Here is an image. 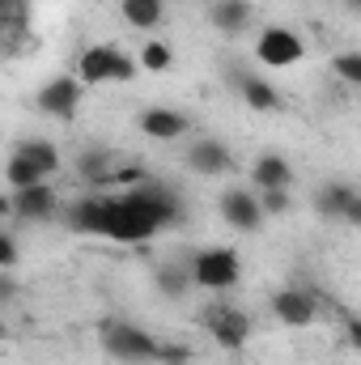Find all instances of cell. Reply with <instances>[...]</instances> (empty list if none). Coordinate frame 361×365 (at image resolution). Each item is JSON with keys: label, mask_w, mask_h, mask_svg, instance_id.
I'll use <instances>...</instances> for the list:
<instances>
[{"label": "cell", "mask_w": 361, "mask_h": 365, "mask_svg": "<svg viewBox=\"0 0 361 365\" xmlns=\"http://www.w3.org/2000/svg\"><path fill=\"white\" fill-rule=\"evenodd\" d=\"M141 132L153 140H179V136H187V115L171 110V106H149L141 115Z\"/></svg>", "instance_id": "7c38bea8"}, {"label": "cell", "mask_w": 361, "mask_h": 365, "mask_svg": "<svg viewBox=\"0 0 361 365\" xmlns=\"http://www.w3.org/2000/svg\"><path fill=\"white\" fill-rule=\"evenodd\" d=\"M102 217H106V200H77L64 212L68 230H77V234H102Z\"/></svg>", "instance_id": "e0dca14e"}, {"label": "cell", "mask_w": 361, "mask_h": 365, "mask_svg": "<svg viewBox=\"0 0 361 365\" xmlns=\"http://www.w3.org/2000/svg\"><path fill=\"white\" fill-rule=\"evenodd\" d=\"M255 200H260V212H264V217H280V212H289V208H293L289 191H260Z\"/></svg>", "instance_id": "cb8c5ba5"}, {"label": "cell", "mask_w": 361, "mask_h": 365, "mask_svg": "<svg viewBox=\"0 0 361 365\" xmlns=\"http://www.w3.org/2000/svg\"><path fill=\"white\" fill-rule=\"evenodd\" d=\"M238 90H243V102H247L251 110H276V106H280L276 90H272L268 81H260V77H243Z\"/></svg>", "instance_id": "d6986e66"}, {"label": "cell", "mask_w": 361, "mask_h": 365, "mask_svg": "<svg viewBox=\"0 0 361 365\" xmlns=\"http://www.w3.org/2000/svg\"><path fill=\"white\" fill-rule=\"evenodd\" d=\"M353 4H357V0H353Z\"/></svg>", "instance_id": "4dcf8cb0"}, {"label": "cell", "mask_w": 361, "mask_h": 365, "mask_svg": "<svg viewBox=\"0 0 361 365\" xmlns=\"http://www.w3.org/2000/svg\"><path fill=\"white\" fill-rule=\"evenodd\" d=\"M26 13V0H0V17L4 21H13V17H21Z\"/></svg>", "instance_id": "4316f807"}, {"label": "cell", "mask_w": 361, "mask_h": 365, "mask_svg": "<svg viewBox=\"0 0 361 365\" xmlns=\"http://www.w3.org/2000/svg\"><path fill=\"white\" fill-rule=\"evenodd\" d=\"M336 73H340V81H345V86H361V56H357V51L336 56Z\"/></svg>", "instance_id": "d4e9b609"}, {"label": "cell", "mask_w": 361, "mask_h": 365, "mask_svg": "<svg viewBox=\"0 0 361 365\" xmlns=\"http://www.w3.org/2000/svg\"><path fill=\"white\" fill-rule=\"evenodd\" d=\"M13 212V204H9V195H0V217H9Z\"/></svg>", "instance_id": "f1b7e54d"}, {"label": "cell", "mask_w": 361, "mask_h": 365, "mask_svg": "<svg viewBox=\"0 0 361 365\" xmlns=\"http://www.w3.org/2000/svg\"><path fill=\"white\" fill-rule=\"evenodd\" d=\"M4 179L13 182V191H21V187H34V182H43L21 158H9V166H4Z\"/></svg>", "instance_id": "603a6c76"}, {"label": "cell", "mask_w": 361, "mask_h": 365, "mask_svg": "<svg viewBox=\"0 0 361 365\" xmlns=\"http://www.w3.org/2000/svg\"><path fill=\"white\" fill-rule=\"evenodd\" d=\"M251 0H213V9H208V21L217 26V30H225V34H238V30H247L251 26Z\"/></svg>", "instance_id": "9a60e30c"}, {"label": "cell", "mask_w": 361, "mask_h": 365, "mask_svg": "<svg viewBox=\"0 0 361 365\" xmlns=\"http://www.w3.org/2000/svg\"><path fill=\"white\" fill-rule=\"evenodd\" d=\"M315 204H319L323 217H340V221H349V225L361 221V195L349 182H327V187L315 195Z\"/></svg>", "instance_id": "30bf717a"}, {"label": "cell", "mask_w": 361, "mask_h": 365, "mask_svg": "<svg viewBox=\"0 0 361 365\" xmlns=\"http://www.w3.org/2000/svg\"><path fill=\"white\" fill-rule=\"evenodd\" d=\"M187 268H191V280H195L200 289H208V293H225V289H234L238 276H243V264H238V255H234L230 247H208V251H200Z\"/></svg>", "instance_id": "3957f363"}, {"label": "cell", "mask_w": 361, "mask_h": 365, "mask_svg": "<svg viewBox=\"0 0 361 365\" xmlns=\"http://www.w3.org/2000/svg\"><path fill=\"white\" fill-rule=\"evenodd\" d=\"M98 336H102V349L123 365H149L153 357H158V340H153L149 331H141L136 323L106 319V323L98 327Z\"/></svg>", "instance_id": "7a4b0ae2"}, {"label": "cell", "mask_w": 361, "mask_h": 365, "mask_svg": "<svg viewBox=\"0 0 361 365\" xmlns=\"http://www.w3.org/2000/svg\"><path fill=\"white\" fill-rule=\"evenodd\" d=\"M123 21L136 30H153L162 21V0H123Z\"/></svg>", "instance_id": "ac0fdd59"}, {"label": "cell", "mask_w": 361, "mask_h": 365, "mask_svg": "<svg viewBox=\"0 0 361 365\" xmlns=\"http://www.w3.org/2000/svg\"><path fill=\"white\" fill-rule=\"evenodd\" d=\"M158 289H162L166 297H183V293L191 289V268H187V264H162V268H158Z\"/></svg>", "instance_id": "ffe728a7"}, {"label": "cell", "mask_w": 361, "mask_h": 365, "mask_svg": "<svg viewBox=\"0 0 361 365\" xmlns=\"http://www.w3.org/2000/svg\"><path fill=\"white\" fill-rule=\"evenodd\" d=\"M255 182H260V191H289L293 187V166L276 153H264L255 162Z\"/></svg>", "instance_id": "2e32d148"}, {"label": "cell", "mask_w": 361, "mask_h": 365, "mask_svg": "<svg viewBox=\"0 0 361 365\" xmlns=\"http://www.w3.org/2000/svg\"><path fill=\"white\" fill-rule=\"evenodd\" d=\"M221 212H225V221H230L234 230H243V234H251V230L264 225V212H260L255 191H243V187H234V191L221 195Z\"/></svg>", "instance_id": "9c48e42d"}, {"label": "cell", "mask_w": 361, "mask_h": 365, "mask_svg": "<svg viewBox=\"0 0 361 365\" xmlns=\"http://www.w3.org/2000/svg\"><path fill=\"white\" fill-rule=\"evenodd\" d=\"M13 158H21L39 179H47V175L60 170V149H56L51 140H21V145L13 149Z\"/></svg>", "instance_id": "5bb4252c"}, {"label": "cell", "mask_w": 361, "mask_h": 365, "mask_svg": "<svg viewBox=\"0 0 361 365\" xmlns=\"http://www.w3.org/2000/svg\"><path fill=\"white\" fill-rule=\"evenodd\" d=\"M13 212L21 217V221H51L56 212H60V195H56V187H47V182H34V187H21V191H13Z\"/></svg>", "instance_id": "52a82bcc"}, {"label": "cell", "mask_w": 361, "mask_h": 365, "mask_svg": "<svg viewBox=\"0 0 361 365\" xmlns=\"http://www.w3.org/2000/svg\"><path fill=\"white\" fill-rule=\"evenodd\" d=\"M77 102H81V81L77 77H56V81H47L39 90V110L56 115V119H73Z\"/></svg>", "instance_id": "ba28073f"}, {"label": "cell", "mask_w": 361, "mask_h": 365, "mask_svg": "<svg viewBox=\"0 0 361 365\" xmlns=\"http://www.w3.org/2000/svg\"><path fill=\"white\" fill-rule=\"evenodd\" d=\"M141 64H145L149 73H166V68H171V47H166V43H145Z\"/></svg>", "instance_id": "7402d4cb"}, {"label": "cell", "mask_w": 361, "mask_h": 365, "mask_svg": "<svg viewBox=\"0 0 361 365\" xmlns=\"http://www.w3.org/2000/svg\"><path fill=\"white\" fill-rule=\"evenodd\" d=\"M13 297H17V280L0 272V306H4V302H13Z\"/></svg>", "instance_id": "83f0119b"}, {"label": "cell", "mask_w": 361, "mask_h": 365, "mask_svg": "<svg viewBox=\"0 0 361 365\" xmlns=\"http://www.w3.org/2000/svg\"><path fill=\"white\" fill-rule=\"evenodd\" d=\"M13 264H17V242H13V238L0 230V272H9Z\"/></svg>", "instance_id": "484cf974"}, {"label": "cell", "mask_w": 361, "mask_h": 365, "mask_svg": "<svg viewBox=\"0 0 361 365\" xmlns=\"http://www.w3.org/2000/svg\"><path fill=\"white\" fill-rule=\"evenodd\" d=\"M77 170H81L90 182H106V179H111V175H106V153H102V149L81 153V158H77Z\"/></svg>", "instance_id": "44dd1931"}, {"label": "cell", "mask_w": 361, "mask_h": 365, "mask_svg": "<svg viewBox=\"0 0 361 365\" xmlns=\"http://www.w3.org/2000/svg\"><path fill=\"white\" fill-rule=\"evenodd\" d=\"M204 327H208V336L221 344V349H243L247 344V336H251V319L238 310V306H213L208 314H204Z\"/></svg>", "instance_id": "8992f818"}, {"label": "cell", "mask_w": 361, "mask_h": 365, "mask_svg": "<svg viewBox=\"0 0 361 365\" xmlns=\"http://www.w3.org/2000/svg\"><path fill=\"white\" fill-rule=\"evenodd\" d=\"M187 166L195 175H225L230 170V149L221 140H195L187 149Z\"/></svg>", "instance_id": "4fadbf2b"}, {"label": "cell", "mask_w": 361, "mask_h": 365, "mask_svg": "<svg viewBox=\"0 0 361 365\" xmlns=\"http://www.w3.org/2000/svg\"><path fill=\"white\" fill-rule=\"evenodd\" d=\"M255 56H260V64H268V68H289V64H298V60L306 56V47H302V38H298L293 30L268 26V30H260Z\"/></svg>", "instance_id": "5b68a950"}, {"label": "cell", "mask_w": 361, "mask_h": 365, "mask_svg": "<svg viewBox=\"0 0 361 365\" xmlns=\"http://www.w3.org/2000/svg\"><path fill=\"white\" fill-rule=\"evenodd\" d=\"M0 21H4V17H0Z\"/></svg>", "instance_id": "f546056e"}, {"label": "cell", "mask_w": 361, "mask_h": 365, "mask_svg": "<svg viewBox=\"0 0 361 365\" xmlns=\"http://www.w3.org/2000/svg\"><path fill=\"white\" fill-rule=\"evenodd\" d=\"M136 77V64L119 51V47H111V43H98L90 47L86 56H81V64H77V81L86 86H106V81H132Z\"/></svg>", "instance_id": "277c9868"}, {"label": "cell", "mask_w": 361, "mask_h": 365, "mask_svg": "<svg viewBox=\"0 0 361 365\" xmlns=\"http://www.w3.org/2000/svg\"><path fill=\"white\" fill-rule=\"evenodd\" d=\"M272 314L285 323V327H310L315 323V302L302 293V289H280L272 297Z\"/></svg>", "instance_id": "8fae6325"}, {"label": "cell", "mask_w": 361, "mask_h": 365, "mask_svg": "<svg viewBox=\"0 0 361 365\" xmlns=\"http://www.w3.org/2000/svg\"><path fill=\"white\" fill-rule=\"evenodd\" d=\"M158 230H162L158 217L149 212V204L136 191H123L119 200H106L102 238H115V242H149Z\"/></svg>", "instance_id": "6da1fadb"}]
</instances>
